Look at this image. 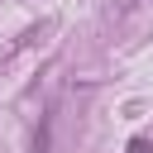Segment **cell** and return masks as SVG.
Masks as SVG:
<instances>
[{"label":"cell","mask_w":153,"mask_h":153,"mask_svg":"<svg viewBox=\"0 0 153 153\" xmlns=\"http://www.w3.org/2000/svg\"><path fill=\"white\" fill-rule=\"evenodd\" d=\"M129 153H153V143L148 139H129Z\"/></svg>","instance_id":"cell-1"},{"label":"cell","mask_w":153,"mask_h":153,"mask_svg":"<svg viewBox=\"0 0 153 153\" xmlns=\"http://www.w3.org/2000/svg\"><path fill=\"white\" fill-rule=\"evenodd\" d=\"M124 5H134V0H124Z\"/></svg>","instance_id":"cell-2"}]
</instances>
